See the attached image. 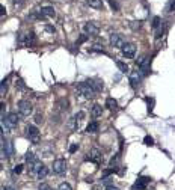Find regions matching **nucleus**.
I'll list each match as a JSON object with an SVG mask.
<instances>
[{"instance_id": "6", "label": "nucleus", "mask_w": 175, "mask_h": 190, "mask_svg": "<svg viewBox=\"0 0 175 190\" xmlns=\"http://www.w3.org/2000/svg\"><path fill=\"white\" fill-rule=\"evenodd\" d=\"M53 172L57 175H62L67 172V161L64 158H57L53 161Z\"/></svg>"}, {"instance_id": "7", "label": "nucleus", "mask_w": 175, "mask_h": 190, "mask_svg": "<svg viewBox=\"0 0 175 190\" xmlns=\"http://www.w3.org/2000/svg\"><path fill=\"white\" fill-rule=\"evenodd\" d=\"M121 50H122V54L128 59H133L136 56V45L131 44V42H126V45H124Z\"/></svg>"}, {"instance_id": "2", "label": "nucleus", "mask_w": 175, "mask_h": 190, "mask_svg": "<svg viewBox=\"0 0 175 190\" xmlns=\"http://www.w3.org/2000/svg\"><path fill=\"white\" fill-rule=\"evenodd\" d=\"M149 62H151V59H149L148 56H142V57H139L136 60V63H137V67H139L142 75H148L149 74Z\"/></svg>"}, {"instance_id": "17", "label": "nucleus", "mask_w": 175, "mask_h": 190, "mask_svg": "<svg viewBox=\"0 0 175 190\" xmlns=\"http://www.w3.org/2000/svg\"><path fill=\"white\" fill-rule=\"evenodd\" d=\"M42 166H44V164H42L39 160H36V161H33V163H29V168H30L29 171H30L32 174H33V172H36V174H38V172L42 169Z\"/></svg>"}, {"instance_id": "48", "label": "nucleus", "mask_w": 175, "mask_h": 190, "mask_svg": "<svg viewBox=\"0 0 175 190\" xmlns=\"http://www.w3.org/2000/svg\"><path fill=\"white\" fill-rule=\"evenodd\" d=\"M92 190H100V187H98V186H97V187H94V189H92Z\"/></svg>"}, {"instance_id": "22", "label": "nucleus", "mask_w": 175, "mask_h": 190, "mask_svg": "<svg viewBox=\"0 0 175 190\" xmlns=\"http://www.w3.org/2000/svg\"><path fill=\"white\" fill-rule=\"evenodd\" d=\"M68 127H70L71 131H76V130L79 128V121L76 119V116H72V118L68 121Z\"/></svg>"}, {"instance_id": "16", "label": "nucleus", "mask_w": 175, "mask_h": 190, "mask_svg": "<svg viewBox=\"0 0 175 190\" xmlns=\"http://www.w3.org/2000/svg\"><path fill=\"white\" fill-rule=\"evenodd\" d=\"M141 79H142L141 71H133V72L130 74V83H131V86H133V87H136L137 85H139Z\"/></svg>"}, {"instance_id": "30", "label": "nucleus", "mask_w": 175, "mask_h": 190, "mask_svg": "<svg viewBox=\"0 0 175 190\" xmlns=\"http://www.w3.org/2000/svg\"><path fill=\"white\" fill-rule=\"evenodd\" d=\"M148 103V112H153V106H154V98H146Z\"/></svg>"}, {"instance_id": "46", "label": "nucleus", "mask_w": 175, "mask_h": 190, "mask_svg": "<svg viewBox=\"0 0 175 190\" xmlns=\"http://www.w3.org/2000/svg\"><path fill=\"white\" fill-rule=\"evenodd\" d=\"M0 11H2V17H5V15H6V9H5V6H3V5L0 6Z\"/></svg>"}, {"instance_id": "43", "label": "nucleus", "mask_w": 175, "mask_h": 190, "mask_svg": "<svg viewBox=\"0 0 175 190\" xmlns=\"http://www.w3.org/2000/svg\"><path fill=\"white\" fill-rule=\"evenodd\" d=\"M35 122L36 124H41L42 122V115H39V113H38V115H35Z\"/></svg>"}, {"instance_id": "10", "label": "nucleus", "mask_w": 175, "mask_h": 190, "mask_svg": "<svg viewBox=\"0 0 175 190\" xmlns=\"http://www.w3.org/2000/svg\"><path fill=\"white\" fill-rule=\"evenodd\" d=\"M18 121H20V116L17 115L15 112H11L9 115L6 116V119H5V122L8 124V127H11V128L17 127V125H18Z\"/></svg>"}, {"instance_id": "28", "label": "nucleus", "mask_w": 175, "mask_h": 190, "mask_svg": "<svg viewBox=\"0 0 175 190\" xmlns=\"http://www.w3.org/2000/svg\"><path fill=\"white\" fill-rule=\"evenodd\" d=\"M141 26H142V23H141V21H130V27H131L133 30L141 29Z\"/></svg>"}, {"instance_id": "14", "label": "nucleus", "mask_w": 175, "mask_h": 190, "mask_svg": "<svg viewBox=\"0 0 175 190\" xmlns=\"http://www.w3.org/2000/svg\"><path fill=\"white\" fill-rule=\"evenodd\" d=\"M39 15L42 18H50V17H55V8L53 6H42L39 11Z\"/></svg>"}, {"instance_id": "8", "label": "nucleus", "mask_w": 175, "mask_h": 190, "mask_svg": "<svg viewBox=\"0 0 175 190\" xmlns=\"http://www.w3.org/2000/svg\"><path fill=\"white\" fill-rule=\"evenodd\" d=\"M88 160H91V161L95 163V164H100V163H101V160H103V154L100 153V149L92 148V149L89 151V154H88Z\"/></svg>"}, {"instance_id": "1", "label": "nucleus", "mask_w": 175, "mask_h": 190, "mask_svg": "<svg viewBox=\"0 0 175 190\" xmlns=\"http://www.w3.org/2000/svg\"><path fill=\"white\" fill-rule=\"evenodd\" d=\"M77 94L82 95L83 98H92L95 95V91L86 82H83V83H79L77 85Z\"/></svg>"}, {"instance_id": "4", "label": "nucleus", "mask_w": 175, "mask_h": 190, "mask_svg": "<svg viewBox=\"0 0 175 190\" xmlns=\"http://www.w3.org/2000/svg\"><path fill=\"white\" fill-rule=\"evenodd\" d=\"M26 136L32 141V143L39 142V130L36 128V125H27L26 127Z\"/></svg>"}, {"instance_id": "13", "label": "nucleus", "mask_w": 175, "mask_h": 190, "mask_svg": "<svg viewBox=\"0 0 175 190\" xmlns=\"http://www.w3.org/2000/svg\"><path fill=\"white\" fill-rule=\"evenodd\" d=\"M83 30H85V33L86 35H98V26L95 23H92V21H89V23H86L85 26H83Z\"/></svg>"}, {"instance_id": "24", "label": "nucleus", "mask_w": 175, "mask_h": 190, "mask_svg": "<svg viewBox=\"0 0 175 190\" xmlns=\"http://www.w3.org/2000/svg\"><path fill=\"white\" fill-rule=\"evenodd\" d=\"M163 32H165V24L161 23L160 26L156 29V39H160V38H161V35H163Z\"/></svg>"}, {"instance_id": "20", "label": "nucleus", "mask_w": 175, "mask_h": 190, "mask_svg": "<svg viewBox=\"0 0 175 190\" xmlns=\"http://www.w3.org/2000/svg\"><path fill=\"white\" fill-rule=\"evenodd\" d=\"M98 128H100L98 122H97V121H92V122L88 124V127H86V133H97Z\"/></svg>"}, {"instance_id": "36", "label": "nucleus", "mask_w": 175, "mask_h": 190, "mask_svg": "<svg viewBox=\"0 0 175 190\" xmlns=\"http://www.w3.org/2000/svg\"><path fill=\"white\" fill-rule=\"evenodd\" d=\"M112 180H113V178H109V176H104V178L101 180V183H103V184H106V186H110V184H112Z\"/></svg>"}, {"instance_id": "38", "label": "nucleus", "mask_w": 175, "mask_h": 190, "mask_svg": "<svg viewBox=\"0 0 175 190\" xmlns=\"http://www.w3.org/2000/svg\"><path fill=\"white\" fill-rule=\"evenodd\" d=\"M23 171V164H17V166H14V174H21Z\"/></svg>"}, {"instance_id": "5", "label": "nucleus", "mask_w": 175, "mask_h": 190, "mask_svg": "<svg viewBox=\"0 0 175 190\" xmlns=\"http://www.w3.org/2000/svg\"><path fill=\"white\" fill-rule=\"evenodd\" d=\"M33 42H35V35L32 32L18 36V44L21 47H30V45H33Z\"/></svg>"}, {"instance_id": "3", "label": "nucleus", "mask_w": 175, "mask_h": 190, "mask_svg": "<svg viewBox=\"0 0 175 190\" xmlns=\"http://www.w3.org/2000/svg\"><path fill=\"white\" fill-rule=\"evenodd\" d=\"M18 110H20L21 116H29V115H32L33 107H32V104L29 103L27 100H20L18 101Z\"/></svg>"}, {"instance_id": "44", "label": "nucleus", "mask_w": 175, "mask_h": 190, "mask_svg": "<svg viewBox=\"0 0 175 190\" xmlns=\"http://www.w3.org/2000/svg\"><path fill=\"white\" fill-rule=\"evenodd\" d=\"M88 36H89V35H82V36L79 38V44H82V42H85V41L88 39Z\"/></svg>"}, {"instance_id": "12", "label": "nucleus", "mask_w": 175, "mask_h": 190, "mask_svg": "<svg viewBox=\"0 0 175 190\" xmlns=\"http://www.w3.org/2000/svg\"><path fill=\"white\" fill-rule=\"evenodd\" d=\"M86 83L89 85L95 92L103 91V87H104V86H103V82L100 80V79H88V80H86Z\"/></svg>"}, {"instance_id": "49", "label": "nucleus", "mask_w": 175, "mask_h": 190, "mask_svg": "<svg viewBox=\"0 0 175 190\" xmlns=\"http://www.w3.org/2000/svg\"><path fill=\"white\" fill-rule=\"evenodd\" d=\"M2 190H8V189H2Z\"/></svg>"}, {"instance_id": "47", "label": "nucleus", "mask_w": 175, "mask_h": 190, "mask_svg": "<svg viewBox=\"0 0 175 190\" xmlns=\"http://www.w3.org/2000/svg\"><path fill=\"white\" fill-rule=\"evenodd\" d=\"M15 85H17V86L20 87V89H23V87H24V85H23V82H21V80H18V82H17Z\"/></svg>"}, {"instance_id": "21", "label": "nucleus", "mask_w": 175, "mask_h": 190, "mask_svg": "<svg viewBox=\"0 0 175 190\" xmlns=\"http://www.w3.org/2000/svg\"><path fill=\"white\" fill-rule=\"evenodd\" d=\"M101 113H103V109L100 104H94L92 106V110H91V115L94 118H98V116H101Z\"/></svg>"}, {"instance_id": "33", "label": "nucleus", "mask_w": 175, "mask_h": 190, "mask_svg": "<svg viewBox=\"0 0 175 190\" xmlns=\"http://www.w3.org/2000/svg\"><path fill=\"white\" fill-rule=\"evenodd\" d=\"M12 5H14L15 8H21L24 5V2H23V0H12Z\"/></svg>"}, {"instance_id": "15", "label": "nucleus", "mask_w": 175, "mask_h": 190, "mask_svg": "<svg viewBox=\"0 0 175 190\" xmlns=\"http://www.w3.org/2000/svg\"><path fill=\"white\" fill-rule=\"evenodd\" d=\"M12 153H14L12 142H3V145H2V154H3V157H11Z\"/></svg>"}, {"instance_id": "34", "label": "nucleus", "mask_w": 175, "mask_h": 190, "mask_svg": "<svg viewBox=\"0 0 175 190\" xmlns=\"http://www.w3.org/2000/svg\"><path fill=\"white\" fill-rule=\"evenodd\" d=\"M74 116H76V119L80 122V121H83V118H85V112H79V113H76Z\"/></svg>"}, {"instance_id": "39", "label": "nucleus", "mask_w": 175, "mask_h": 190, "mask_svg": "<svg viewBox=\"0 0 175 190\" xmlns=\"http://www.w3.org/2000/svg\"><path fill=\"white\" fill-rule=\"evenodd\" d=\"M174 11H175V0H172L168 6V12H174Z\"/></svg>"}, {"instance_id": "19", "label": "nucleus", "mask_w": 175, "mask_h": 190, "mask_svg": "<svg viewBox=\"0 0 175 190\" xmlns=\"http://www.w3.org/2000/svg\"><path fill=\"white\" fill-rule=\"evenodd\" d=\"M86 3L89 5L91 8H94V9H103L104 8L103 0H86Z\"/></svg>"}, {"instance_id": "18", "label": "nucleus", "mask_w": 175, "mask_h": 190, "mask_svg": "<svg viewBox=\"0 0 175 190\" xmlns=\"http://www.w3.org/2000/svg\"><path fill=\"white\" fill-rule=\"evenodd\" d=\"M106 107L109 109V110H112V112H113V110H118V101L115 100V98H107L106 100Z\"/></svg>"}, {"instance_id": "25", "label": "nucleus", "mask_w": 175, "mask_h": 190, "mask_svg": "<svg viewBox=\"0 0 175 190\" xmlns=\"http://www.w3.org/2000/svg\"><path fill=\"white\" fill-rule=\"evenodd\" d=\"M36 175H38V180H44L45 178V176L48 175V168H45V166H42V169L38 172V174H36Z\"/></svg>"}, {"instance_id": "45", "label": "nucleus", "mask_w": 175, "mask_h": 190, "mask_svg": "<svg viewBox=\"0 0 175 190\" xmlns=\"http://www.w3.org/2000/svg\"><path fill=\"white\" fill-rule=\"evenodd\" d=\"M104 190H119V189H118V187H115V186H107Z\"/></svg>"}, {"instance_id": "29", "label": "nucleus", "mask_w": 175, "mask_h": 190, "mask_svg": "<svg viewBox=\"0 0 175 190\" xmlns=\"http://www.w3.org/2000/svg\"><path fill=\"white\" fill-rule=\"evenodd\" d=\"M161 23H163V21H161V18H160V17H154V18H153V27H154V29H157Z\"/></svg>"}, {"instance_id": "23", "label": "nucleus", "mask_w": 175, "mask_h": 190, "mask_svg": "<svg viewBox=\"0 0 175 190\" xmlns=\"http://www.w3.org/2000/svg\"><path fill=\"white\" fill-rule=\"evenodd\" d=\"M116 67H118V68H119V71H121V72H124V74H126V72H128V65H127L126 62L116 60Z\"/></svg>"}, {"instance_id": "31", "label": "nucleus", "mask_w": 175, "mask_h": 190, "mask_svg": "<svg viewBox=\"0 0 175 190\" xmlns=\"http://www.w3.org/2000/svg\"><path fill=\"white\" fill-rule=\"evenodd\" d=\"M57 190H72V189H71V186H70L68 183H62V184L59 186Z\"/></svg>"}, {"instance_id": "40", "label": "nucleus", "mask_w": 175, "mask_h": 190, "mask_svg": "<svg viewBox=\"0 0 175 190\" xmlns=\"http://www.w3.org/2000/svg\"><path fill=\"white\" fill-rule=\"evenodd\" d=\"M77 149H79V145H77V143H72V145L70 146V153L72 154V153H76Z\"/></svg>"}, {"instance_id": "32", "label": "nucleus", "mask_w": 175, "mask_h": 190, "mask_svg": "<svg viewBox=\"0 0 175 190\" xmlns=\"http://www.w3.org/2000/svg\"><path fill=\"white\" fill-rule=\"evenodd\" d=\"M109 2V5H110V8L113 9V11H118V3L115 2V0H107Z\"/></svg>"}, {"instance_id": "26", "label": "nucleus", "mask_w": 175, "mask_h": 190, "mask_svg": "<svg viewBox=\"0 0 175 190\" xmlns=\"http://www.w3.org/2000/svg\"><path fill=\"white\" fill-rule=\"evenodd\" d=\"M24 158H26V161H27V163H33V161H36V160H38V158L35 157V154H33V153H27V154H26V157H24Z\"/></svg>"}, {"instance_id": "41", "label": "nucleus", "mask_w": 175, "mask_h": 190, "mask_svg": "<svg viewBox=\"0 0 175 190\" xmlns=\"http://www.w3.org/2000/svg\"><path fill=\"white\" fill-rule=\"evenodd\" d=\"M92 52H101V53H104V50L101 48V45L95 44V45H94V48H92Z\"/></svg>"}, {"instance_id": "27", "label": "nucleus", "mask_w": 175, "mask_h": 190, "mask_svg": "<svg viewBox=\"0 0 175 190\" xmlns=\"http://www.w3.org/2000/svg\"><path fill=\"white\" fill-rule=\"evenodd\" d=\"M143 143L148 145V146H153V145H154V139H153L151 136H145V137H143Z\"/></svg>"}, {"instance_id": "11", "label": "nucleus", "mask_w": 175, "mask_h": 190, "mask_svg": "<svg viewBox=\"0 0 175 190\" xmlns=\"http://www.w3.org/2000/svg\"><path fill=\"white\" fill-rule=\"evenodd\" d=\"M149 181H151V178H148V176H141V178L134 183L133 190H145Z\"/></svg>"}, {"instance_id": "35", "label": "nucleus", "mask_w": 175, "mask_h": 190, "mask_svg": "<svg viewBox=\"0 0 175 190\" xmlns=\"http://www.w3.org/2000/svg\"><path fill=\"white\" fill-rule=\"evenodd\" d=\"M38 190H52V187H50L48 184H45V183H41L39 187H38Z\"/></svg>"}, {"instance_id": "37", "label": "nucleus", "mask_w": 175, "mask_h": 190, "mask_svg": "<svg viewBox=\"0 0 175 190\" xmlns=\"http://www.w3.org/2000/svg\"><path fill=\"white\" fill-rule=\"evenodd\" d=\"M6 89H8V86H6V80H2V89H0V92H2V95H5Z\"/></svg>"}, {"instance_id": "42", "label": "nucleus", "mask_w": 175, "mask_h": 190, "mask_svg": "<svg viewBox=\"0 0 175 190\" xmlns=\"http://www.w3.org/2000/svg\"><path fill=\"white\" fill-rule=\"evenodd\" d=\"M45 30H47V32H50V33H55V30H56V29H55L53 26H50V24H45Z\"/></svg>"}, {"instance_id": "9", "label": "nucleus", "mask_w": 175, "mask_h": 190, "mask_svg": "<svg viewBox=\"0 0 175 190\" xmlns=\"http://www.w3.org/2000/svg\"><path fill=\"white\" fill-rule=\"evenodd\" d=\"M110 44L113 47H118V48H122L126 45V41H124V38L119 35V33H112L110 35Z\"/></svg>"}]
</instances>
